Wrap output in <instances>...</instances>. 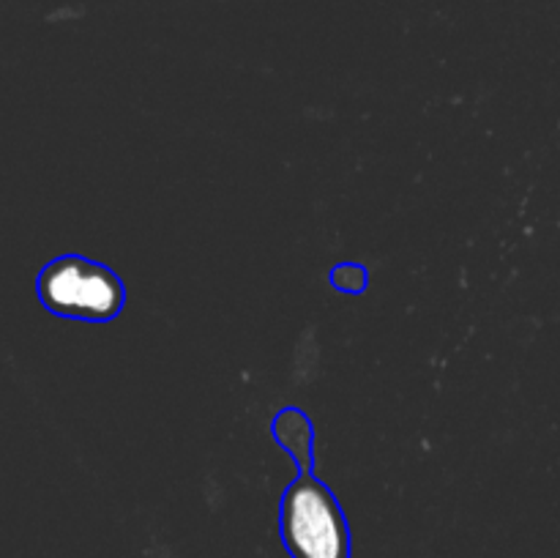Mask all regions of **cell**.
<instances>
[{
  "instance_id": "obj_2",
  "label": "cell",
  "mask_w": 560,
  "mask_h": 558,
  "mask_svg": "<svg viewBox=\"0 0 560 558\" xmlns=\"http://www.w3.org/2000/svg\"><path fill=\"white\" fill-rule=\"evenodd\" d=\"M282 539L293 558H350V528L334 492L304 474L284 490Z\"/></svg>"
},
{
  "instance_id": "obj_1",
  "label": "cell",
  "mask_w": 560,
  "mask_h": 558,
  "mask_svg": "<svg viewBox=\"0 0 560 558\" xmlns=\"http://www.w3.org/2000/svg\"><path fill=\"white\" fill-rule=\"evenodd\" d=\"M38 299L52 315L107 323L124 310L126 290L113 268L82 255L55 257L38 274Z\"/></svg>"
}]
</instances>
